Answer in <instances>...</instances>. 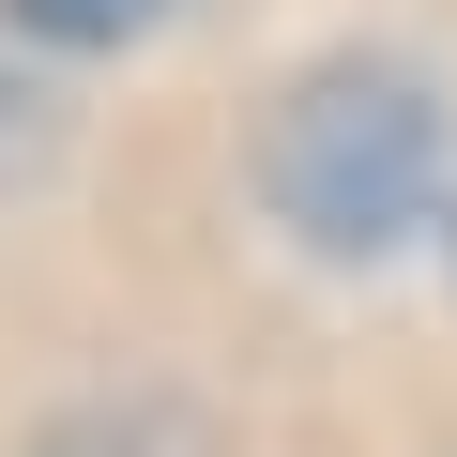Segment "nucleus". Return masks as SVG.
Here are the masks:
<instances>
[{
	"label": "nucleus",
	"mask_w": 457,
	"mask_h": 457,
	"mask_svg": "<svg viewBox=\"0 0 457 457\" xmlns=\"http://www.w3.org/2000/svg\"><path fill=\"white\" fill-rule=\"evenodd\" d=\"M260 198L320 260H396L442 213V92L411 62H320L260 122Z\"/></svg>",
	"instance_id": "obj_1"
},
{
	"label": "nucleus",
	"mask_w": 457,
	"mask_h": 457,
	"mask_svg": "<svg viewBox=\"0 0 457 457\" xmlns=\"http://www.w3.org/2000/svg\"><path fill=\"white\" fill-rule=\"evenodd\" d=\"M16 31H46V46H122V31H153L168 0H0Z\"/></svg>",
	"instance_id": "obj_2"
}]
</instances>
